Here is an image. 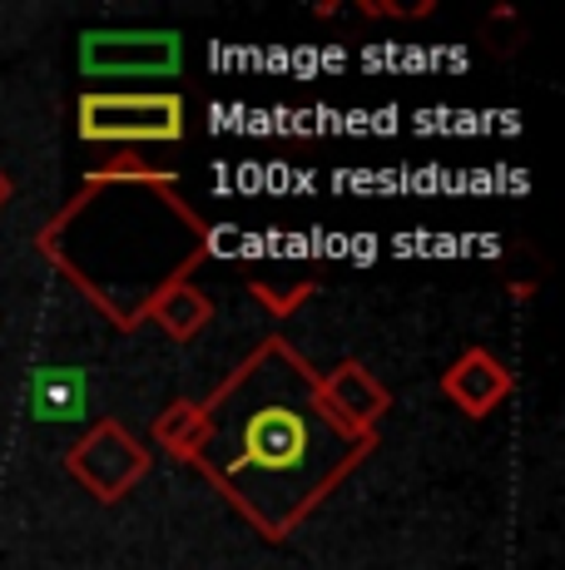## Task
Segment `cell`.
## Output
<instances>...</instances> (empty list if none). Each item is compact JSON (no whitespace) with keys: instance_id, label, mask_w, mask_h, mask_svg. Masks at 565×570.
<instances>
[{"instance_id":"1","label":"cell","mask_w":565,"mask_h":570,"mask_svg":"<svg viewBox=\"0 0 565 570\" xmlns=\"http://www.w3.org/2000/svg\"><path fill=\"white\" fill-rule=\"evenodd\" d=\"M199 412L204 442L189 466L268 541H288L377 452V432H347L323 372L278 333L248 347Z\"/></svg>"},{"instance_id":"2","label":"cell","mask_w":565,"mask_h":570,"mask_svg":"<svg viewBox=\"0 0 565 570\" xmlns=\"http://www.w3.org/2000/svg\"><path fill=\"white\" fill-rule=\"evenodd\" d=\"M36 254L115 333L149 323V308L189 283L214 254V224L179 194V174L149 184H95L40 228Z\"/></svg>"},{"instance_id":"3","label":"cell","mask_w":565,"mask_h":570,"mask_svg":"<svg viewBox=\"0 0 565 570\" xmlns=\"http://www.w3.org/2000/svg\"><path fill=\"white\" fill-rule=\"evenodd\" d=\"M75 129H80L85 145L145 149L179 145L189 119H184V100L174 90H85L75 105Z\"/></svg>"},{"instance_id":"4","label":"cell","mask_w":565,"mask_h":570,"mask_svg":"<svg viewBox=\"0 0 565 570\" xmlns=\"http://www.w3.org/2000/svg\"><path fill=\"white\" fill-rule=\"evenodd\" d=\"M149 466H155L149 446L139 442L119 416H100V422H90V432L65 446V471H70L100 507L125 501L129 491L149 476Z\"/></svg>"},{"instance_id":"5","label":"cell","mask_w":565,"mask_h":570,"mask_svg":"<svg viewBox=\"0 0 565 570\" xmlns=\"http://www.w3.org/2000/svg\"><path fill=\"white\" fill-rule=\"evenodd\" d=\"M179 70V30H85L80 36L85 80H174Z\"/></svg>"},{"instance_id":"6","label":"cell","mask_w":565,"mask_h":570,"mask_svg":"<svg viewBox=\"0 0 565 570\" xmlns=\"http://www.w3.org/2000/svg\"><path fill=\"white\" fill-rule=\"evenodd\" d=\"M442 392L456 412L466 416H492L516 392V372H511L492 347H466L456 363L442 372Z\"/></svg>"},{"instance_id":"7","label":"cell","mask_w":565,"mask_h":570,"mask_svg":"<svg viewBox=\"0 0 565 570\" xmlns=\"http://www.w3.org/2000/svg\"><path fill=\"white\" fill-rule=\"evenodd\" d=\"M323 397H328V407L338 412V422L347 432H363V436L377 432V422L393 412V392L357 363V357H347V363H338L323 377Z\"/></svg>"},{"instance_id":"8","label":"cell","mask_w":565,"mask_h":570,"mask_svg":"<svg viewBox=\"0 0 565 570\" xmlns=\"http://www.w3.org/2000/svg\"><path fill=\"white\" fill-rule=\"evenodd\" d=\"M90 407V377L80 367H36L30 377V416L46 426L75 422Z\"/></svg>"},{"instance_id":"9","label":"cell","mask_w":565,"mask_h":570,"mask_svg":"<svg viewBox=\"0 0 565 570\" xmlns=\"http://www.w3.org/2000/svg\"><path fill=\"white\" fill-rule=\"evenodd\" d=\"M149 323H155L169 343H194V337L214 323V298L194 278L189 283H174L165 298L149 308Z\"/></svg>"},{"instance_id":"10","label":"cell","mask_w":565,"mask_h":570,"mask_svg":"<svg viewBox=\"0 0 565 570\" xmlns=\"http://www.w3.org/2000/svg\"><path fill=\"white\" fill-rule=\"evenodd\" d=\"M149 436L159 442V452H165V456H174V462L189 466V462H194V452H199V442H204V412H199V397H179V402H169V407L155 416Z\"/></svg>"},{"instance_id":"11","label":"cell","mask_w":565,"mask_h":570,"mask_svg":"<svg viewBox=\"0 0 565 570\" xmlns=\"http://www.w3.org/2000/svg\"><path fill=\"white\" fill-rule=\"evenodd\" d=\"M248 293L274 317H293L318 293V278H308V273H293V278H248Z\"/></svg>"},{"instance_id":"12","label":"cell","mask_w":565,"mask_h":570,"mask_svg":"<svg viewBox=\"0 0 565 570\" xmlns=\"http://www.w3.org/2000/svg\"><path fill=\"white\" fill-rule=\"evenodd\" d=\"M169 174L174 169H165V164L145 159V149H119L115 159L95 164L85 179H95V184H149V179H169Z\"/></svg>"},{"instance_id":"13","label":"cell","mask_w":565,"mask_h":570,"mask_svg":"<svg viewBox=\"0 0 565 570\" xmlns=\"http://www.w3.org/2000/svg\"><path fill=\"white\" fill-rule=\"evenodd\" d=\"M357 10L363 16H387V20H412V16H432V0H422V6H383V0H357Z\"/></svg>"},{"instance_id":"14","label":"cell","mask_w":565,"mask_h":570,"mask_svg":"<svg viewBox=\"0 0 565 570\" xmlns=\"http://www.w3.org/2000/svg\"><path fill=\"white\" fill-rule=\"evenodd\" d=\"M10 199H16V179H10V174L0 169V208H6Z\"/></svg>"}]
</instances>
